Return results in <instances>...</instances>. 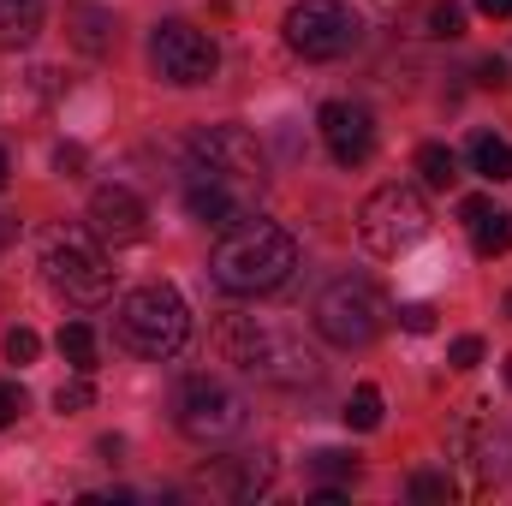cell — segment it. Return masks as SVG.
Wrapping results in <instances>:
<instances>
[{"label":"cell","instance_id":"1","mask_svg":"<svg viewBox=\"0 0 512 506\" xmlns=\"http://www.w3.org/2000/svg\"><path fill=\"white\" fill-rule=\"evenodd\" d=\"M298 268V239L274 221H239L233 233H221V245L209 256V274L221 292L233 298H268L292 280Z\"/></svg>","mask_w":512,"mask_h":506},{"label":"cell","instance_id":"2","mask_svg":"<svg viewBox=\"0 0 512 506\" xmlns=\"http://www.w3.org/2000/svg\"><path fill=\"white\" fill-rule=\"evenodd\" d=\"M221 352H227V364H239L262 387H310V381L322 376V358L298 334H280V328H268L256 316L221 322Z\"/></svg>","mask_w":512,"mask_h":506},{"label":"cell","instance_id":"3","mask_svg":"<svg viewBox=\"0 0 512 506\" xmlns=\"http://www.w3.org/2000/svg\"><path fill=\"white\" fill-rule=\"evenodd\" d=\"M114 328H120V346L126 352L161 364V358H173L191 340V310H185V298L173 286H137V292L120 298Z\"/></svg>","mask_w":512,"mask_h":506},{"label":"cell","instance_id":"4","mask_svg":"<svg viewBox=\"0 0 512 506\" xmlns=\"http://www.w3.org/2000/svg\"><path fill=\"white\" fill-rule=\"evenodd\" d=\"M382 328H387V304H382V292H376L370 280L340 274V280L322 286V298H316V334H322L328 346L364 352V346L382 340Z\"/></svg>","mask_w":512,"mask_h":506},{"label":"cell","instance_id":"5","mask_svg":"<svg viewBox=\"0 0 512 506\" xmlns=\"http://www.w3.org/2000/svg\"><path fill=\"white\" fill-rule=\"evenodd\" d=\"M173 423H179V435L197 441V447H227V441H239V435L251 429V405H245V393L227 387V381L191 376L173 393Z\"/></svg>","mask_w":512,"mask_h":506},{"label":"cell","instance_id":"6","mask_svg":"<svg viewBox=\"0 0 512 506\" xmlns=\"http://www.w3.org/2000/svg\"><path fill=\"white\" fill-rule=\"evenodd\" d=\"M429 233V203L417 185H382L358 209V245L370 256H405Z\"/></svg>","mask_w":512,"mask_h":506},{"label":"cell","instance_id":"7","mask_svg":"<svg viewBox=\"0 0 512 506\" xmlns=\"http://www.w3.org/2000/svg\"><path fill=\"white\" fill-rule=\"evenodd\" d=\"M149 66H155L161 84L197 90V84H209V78L221 72V48H215L209 30H197V24H185V18H167V24L149 30Z\"/></svg>","mask_w":512,"mask_h":506},{"label":"cell","instance_id":"8","mask_svg":"<svg viewBox=\"0 0 512 506\" xmlns=\"http://www.w3.org/2000/svg\"><path fill=\"white\" fill-rule=\"evenodd\" d=\"M48 280L72 298V304H108L114 298V268L102 256V239L90 233H54L48 239Z\"/></svg>","mask_w":512,"mask_h":506},{"label":"cell","instance_id":"9","mask_svg":"<svg viewBox=\"0 0 512 506\" xmlns=\"http://www.w3.org/2000/svg\"><path fill=\"white\" fill-rule=\"evenodd\" d=\"M286 48L292 54H304V60H340L352 42H358V12L352 6H340V0H298L292 12H286Z\"/></svg>","mask_w":512,"mask_h":506},{"label":"cell","instance_id":"10","mask_svg":"<svg viewBox=\"0 0 512 506\" xmlns=\"http://www.w3.org/2000/svg\"><path fill=\"white\" fill-rule=\"evenodd\" d=\"M191 173H209V179H227V185H245L262 197V149L245 126H203L191 137Z\"/></svg>","mask_w":512,"mask_h":506},{"label":"cell","instance_id":"11","mask_svg":"<svg viewBox=\"0 0 512 506\" xmlns=\"http://www.w3.org/2000/svg\"><path fill=\"white\" fill-rule=\"evenodd\" d=\"M316 131H322V143L340 167H364L376 155V114L364 102H322Z\"/></svg>","mask_w":512,"mask_h":506},{"label":"cell","instance_id":"12","mask_svg":"<svg viewBox=\"0 0 512 506\" xmlns=\"http://www.w3.org/2000/svg\"><path fill=\"white\" fill-rule=\"evenodd\" d=\"M84 221H90V233H96L102 245H114V251H120V245H137V239L149 233V209H143V197H137L131 185H96Z\"/></svg>","mask_w":512,"mask_h":506},{"label":"cell","instance_id":"13","mask_svg":"<svg viewBox=\"0 0 512 506\" xmlns=\"http://www.w3.org/2000/svg\"><path fill=\"white\" fill-rule=\"evenodd\" d=\"M251 203H256V191H245V185H227V179H209V173L185 179V215L197 227H209V233H233L251 215Z\"/></svg>","mask_w":512,"mask_h":506},{"label":"cell","instance_id":"14","mask_svg":"<svg viewBox=\"0 0 512 506\" xmlns=\"http://www.w3.org/2000/svg\"><path fill=\"white\" fill-rule=\"evenodd\" d=\"M203 489H215V495H227V501H251L262 495L268 483H274V459L268 453H239V459H215V465H203V477H197Z\"/></svg>","mask_w":512,"mask_h":506},{"label":"cell","instance_id":"15","mask_svg":"<svg viewBox=\"0 0 512 506\" xmlns=\"http://www.w3.org/2000/svg\"><path fill=\"white\" fill-rule=\"evenodd\" d=\"M42 30V0H0V48H24Z\"/></svg>","mask_w":512,"mask_h":506},{"label":"cell","instance_id":"16","mask_svg":"<svg viewBox=\"0 0 512 506\" xmlns=\"http://www.w3.org/2000/svg\"><path fill=\"white\" fill-rule=\"evenodd\" d=\"M72 42H78L84 54H108V42H114V12H102V6H72Z\"/></svg>","mask_w":512,"mask_h":506},{"label":"cell","instance_id":"17","mask_svg":"<svg viewBox=\"0 0 512 506\" xmlns=\"http://www.w3.org/2000/svg\"><path fill=\"white\" fill-rule=\"evenodd\" d=\"M471 167H477L489 185H507V179H512V143H507V137H495V131L471 137Z\"/></svg>","mask_w":512,"mask_h":506},{"label":"cell","instance_id":"18","mask_svg":"<svg viewBox=\"0 0 512 506\" xmlns=\"http://www.w3.org/2000/svg\"><path fill=\"white\" fill-rule=\"evenodd\" d=\"M471 245H477V256H507L512 251V215L507 209L477 215V221H471Z\"/></svg>","mask_w":512,"mask_h":506},{"label":"cell","instance_id":"19","mask_svg":"<svg viewBox=\"0 0 512 506\" xmlns=\"http://www.w3.org/2000/svg\"><path fill=\"white\" fill-rule=\"evenodd\" d=\"M54 346H60V358H66L78 376H90V370H96V328H90V322H66Z\"/></svg>","mask_w":512,"mask_h":506},{"label":"cell","instance_id":"20","mask_svg":"<svg viewBox=\"0 0 512 506\" xmlns=\"http://www.w3.org/2000/svg\"><path fill=\"white\" fill-rule=\"evenodd\" d=\"M417 173H423V185L447 191V185L459 179V155H453L447 143H423V149H417Z\"/></svg>","mask_w":512,"mask_h":506},{"label":"cell","instance_id":"21","mask_svg":"<svg viewBox=\"0 0 512 506\" xmlns=\"http://www.w3.org/2000/svg\"><path fill=\"white\" fill-rule=\"evenodd\" d=\"M346 429H358V435H370V429H382V387H358L352 399H346Z\"/></svg>","mask_w":512,"mask_h":506},{"label":"cell","instance_id":"22","mask_svg":"<svg viewBox=\"0 0 512 506\" xmlns=\"http://www.w3.org/2000/svg\"><path fill=\"white\" fill-rule=\"evenodd\" d=\"M405 495L417 506H435V501H453V477L447 471H417L411 483H405Z\"/></svg>","mask_w":512,"mask_h":506},{"label":"cell","instance_id":"23","mask_svg":"<svg viewBox=\"0 0 512 506\" xmlns=\"http://www.w3.org/2000/svg\"><path fill=\"white\" fill-rule=\"evenodd\" d=\"M429 36H441V42H453V36H465V6H453V0H441V6H429Z\"/></svg>","mask_w":512,"mask_h":506},{"label":"cell","instance_id":"24","mask_svg":"<svg viewBox=\"0 0 512 506\" xmlns=\"http://www.w3.org/2000/svg\"><path fill=\"white\" fill-rule=\"evenodd\" d=\"M90 405H96V387H90L84 376L66 381V387L54 393V411H60V417H78V411H90Z\"/></svg>","mask_w":512,"mask_h":506},{"label":"cell","instance_id":"25","mask_svg":"<svg viewBox=\"0 0 512 506\" xmlns=\"http://www.w3.org/2000/svg\"><path fill=\"white\" fill-rule=\"evenodd\" d=\"M36 352H42L36 328H12L6 334V364H36Z\"/></svg>","mask_w":512,"mask_h":506},{"label":"cell","instance_id":"26","mask_svg":"<svg viewBox=\"0 0 512 506\" xmlns=\"http://www.w3.org/2000/svg\"><path fill=\"white\" fill-rule=\"evenodd\" d=\"M447 364H453V370H477V364H483V340H477V334H459L453 352H447Z\"/></svg>","mask_w":512,"mask_h":506},{"label":"cell","instance_id":"27","mask_svg":"<svg viewBox=\"0 0 512 506\" xmlns=\"http://www.w3.org/2000/svg\"><path fill=\"white\" fill-rule=\"evenodd\" d=\"M316 477H346V483H352V477H358V459L328 447V453H316Z\"/></svg>","mask_w":512,"mask_h":506},{"label":"cell","instance_id":"28","mask_svg":"<svg viewBox=\"0 0 512 506\" xmlns=\"http://www.w3.org/2000/svg\"><path fill=\"white\" fill-rule=\"evenodd\" d=\"M18 417H24V387L18 381H0V429L18 423Z\"/></svg>","mask_w":512,"mask_h":506},{"label":"cell","instance_id":"29","mask_svg":"<svg viewBox=\"0 0 512 506\" xmlns=\"http://www.w3.org/2000/svg\"><path fill=\"white\" fill-rule=\"evenodd\" d=\"M399 328H405V334H429V328H435V310H429V304H405V310H399Z\"/></svg>","mask_w":512,"mask_h":506},{"label":"cell","instance_id":"30","mask_svg":"<svg viewBox=\"0 0 512 506\" xmlns=\"http://www.w3.org/2000/svg\"><path fill=\"white\" fill-rule=\"evenodd\" d=\"M54 167H60L66 179H78V167H84V149H78V143H60V149H54Z\"/></svg>","mask_w":512,"mask_h":506},{"label":"cell","instance_id":"31","mask_svg":"<svg viewBox=\"0 0 512 506\" xmlns=\"http://www.w3.org/2000/svg\"><path fill=\"white\" fill-rule=\"evenodd\" d=\"M489 209H495L489 197H465V221H477V215H489Z\"/></svg>","mask_w":512,"mask_h":506},{"label":"cell","instance_id":"32","mask_svg":"<svg viewBox=\"0 0 512 506\" xmlns=\"http://www.w3.org/2000/svg\"><path fill=\"white\" fill-rule=\"evenodd\" d=\"M477 6H483L489 18H512V0H477Z\"/></svg>","mask_w":512,"mask_h":506},{"label":"cell","instance_id":"33","mask_svg":"<svg viewBox=\"0 0 512 506\" xmlns=\"http://www.w3.org/2000/svg\"><path fill=\"white\" fill-rule=\"evenodd\" d=\"M12 233H18V215H0V245H6Z\"/></svg>","mask_w":512,"mask_h":506},{"label":"cell","instance_id":"34","mask_svg":"<svg viewBox=\"0 0 512 506\" xmlns=\"http://www.w3.org/2000/svg\"><path fill=\"white\" fill-rule=\"evenodd\" d=\"M6 173H12V167H6V149H0V185H6Z\"/></svg>","mask_w":512,"mask_h":506},{"label":"cell","instance_id":"35","mask_svg":"<svg viewBox=\"0 0 512 506\" xmlns=\"http://www.w3.org/2000/svg\"><path fill=\"white\" fill-rule=\"evenodd\" d=\"M507 387H512V358H507Z\"/></svg>","mask_w":512,"mask_h":506},{"label":"cell","instance_id":"36","mask_svg":"<svg viewBox=\"0 0 512 506\" xmlns=\"http://www.w3.org/2000/svg\"><path fill=\"white\" fill-rule=\"evenodd\" d=\"M507 316H512V298H507Z\"/></svg>","mask_w":512,"mask_h":506}]
</instances>
